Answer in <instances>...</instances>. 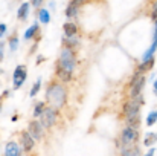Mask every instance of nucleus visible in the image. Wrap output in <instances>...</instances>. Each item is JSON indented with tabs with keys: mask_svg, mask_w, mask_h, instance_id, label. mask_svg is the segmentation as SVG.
Listing matches in <instances>:
<instances>
[{
	"mask_svg": "<svg viewBox=\"0 0 157 156\" xmlns=\"http://www.w3.org/2000/svg\"><path fill=\"white\" fill-rule=\"evenodd\" d=\"M8 43H9V49H11V51L12 52L17 51V48H18V38H17L15 35H12V37L9 38V42H8Z\"/></svg>",
	"mask_w": 157,
	"mask_h": 156,
	"instance_id": "393cba45",
	"label": "nucleus"
},
{
	"mask_svg": "<svg viewBox=\"0 0 157 156\" xmlns=\"http://www.w3.org/2000/svg\"><path fill=\"white\" fill-rule=\"evenodd\" d=\"M58 115H59V109L55 106H49L43 110V113L40 115V122L43 124L44 129H51L56 124L58 121Z\"/></svg>",
	"mask_w": 157,
	"mask_h": 156,
	"instance_id": "39448f33",
	"label": "nucleus"
},
{
	"mask_svg": "<svg viewBox=\"0 0 157 156\" xmlns=\"http://www.w3.org/2000/svg\"><path fill=\"white\" fill-rule=\"evenodd\" d=\"M28 132L32 135V138L35 139V141H41L43 138H44V127H43V124L40 122V121H31L29 124H28Z\"/></svg>",
	"mask_w": 157,
	"mask_h": 156,
	"instance_id": "6e6552de",
	"label": "nucleus"
},
{
	"mask_svg": "<svg viewBox=\"0 0 157 156\" xmlns=\"http://www.w3.org/2000/svg\"><path fill=\"white\" fill-rule=\"evenodd\" d=\"M55 75H56V78H58L59 81H63V83H69V81L73 78V72L67 70L66 67H63V66L58 64V63H56V66H55Z\"/></svg>",
	"mask_w": 157,
	"mask_h": 156,
	"instance_id": "9d476101",
	"label": "nucleus"
},
{
	"mask_svg": "<svg viewBox=\"0 0 157 156\" xmlns=\"http://www.w3.org/2000/svg\"><path fill=\"white\" fill-rule=\"evenodd\" d=\"M142 104H144V97H142V94L137 95V97L130 98L127 103L124 104V116H125V119L140 115V107H142Z\"/></svg>",
	"mask_w": 157,
	"mask_h": 156,
	"instance_id": "7ed1b4c3",
	"label": "nucleus"
},
{
	"mask_svg": "<svg viewBox=\"0 0 157 156\" xmlns=\"http://www.w3.org/2000/svg\"><path fill=\"white\" fill-rule=\"evenodd\" d=\"M37 35H40V26H38V23H34L32 26H29L26 29V32H25L23 37H25V40H32Z\"/></svg>",
	"mask_w": 157,
	"mask_h": 156,
	"instance_id": "2eb2a0df",
	"label": "nucleus"
},
{
	"mask_svg": "<svg viewBox=\"0 0 157 156\" xmlns=\"http://www.w3.org/2000/svg\"><path fill=\"white\" fill-rule=\"evenodd\" d=\"M139 139V129L130 127L127 126L122 132H121V146L122 149H128V147H134V144Z\"/></svg>",
	"mask_w": 157,
	"mask_h": 156,
	"instance_id": "20e7f679",
	"label": "nucleus"
},
{
	"mask_svg": "<svg viewBox=\"0 0 157 156\" xmlns=\"http://www.w3.org/2000/svg\"><path fill=\"white\" fill-rule=\"evenodd\" d=\"M61 42H63V46L70 48V49H75V48H78V46L81 45V40H79L78 35H72V37L64 35V37L61 38Z\"/></svg>",
	"mask_w": 157,
	"mask_h": 156,
	"instance_id": "f8f14e48",
	"label": "nucleus"
},
{
	"mask_svg": "<svg viewBox=\"0 0 157 156\" xmlns=\"http://www.w3.org/2000/svg\"><path fill=\"white\" fill-rule=\"evenodd\" d=\"M43 3H44V0H31V5L34 6V8H41L43 6Z\"/></svg>",
	"mask_w": 157,
	"mask_h": 156,
	"instance_id": "a878e982",
	"label": "nucleus"
},
{
	"mask_svg": "<svg viewBox=\"0 0 157 156\" xmlns=\"http://www.w3.org/2000/svg\"><path fill=\"white\" fill-rule=\"evenodd\" d=\"M154 153H156V149H150L148 150V155H154Z\"/></svg>",
	"mask_w": 157,
	"mask_h": 156,
	"instance_id": "2f4dec72",
	"label": "nucleus"
},
{
	"mask_svg": "<svg viewBox=\"0 0 157 156\" xmlns=\"http://www.w3.org/2000/svg\"><path fill=\"white\" fill-rule=\"evenodd\" d=\"M17 119H18V116H17V115H14V116H12V118H11V121H14V122H15V121H17Z\"/></svg>",
	"mask_w": 157,
	"mask_h": 156,
	"instance_id": "72a5a7b5",
	"label": "nucleus"
},
{
	"mask_svg": "<svg viewBox=\"0 0 157 156\" xmlns=\"http://www.w3.org/2000/svg\"><path fill=\"white\" fill-rule=\"evenodd\" d=\"M144 86H145V77H144V74L136 72V75L130 81V98L140 95L142 90H144Z\"/></svg>",
	"mask_w": 157,
	"mask_h": 156,
	"instance_id": "423d86ee",
	"label": "nucleus"
},
{
	"mask_svg": "<svg viewBox=\"0 0 157 156\" xmlns=\"http://www.w3.org/2000/svg\"><path fill=\"white\" fill-rule=\"evenodd\" d=\"M46 109V103L44 101H38L34 107V118H40V115L43 113V110Z\"/></svg>",
	"mask_w": 157,
	"mask_h": 156,
	"instance_id": "aec40b11",
	"label": "nucleus"
},
{
	"mask_svg": "<svg viewBox=\"0 0 157 156\" xmlns=\"http://www.w3.org/2000/svg\"><path fill=\"white\" fill-rule=\"evenodd\" d=\"M5 32H6V25L5 23H0V38L5 35Z\"/></svg>",
	"mask_w": 157,
	"mask_h": 156,
	"instance_id": "c85d7f7f",
	"label": "nucleus"
},
{
	"mask_svg": "<svg viewBox=\"0 0 157 156\" xmlns=\"http://www.w3.org/2000/svg\"><path fill=\"white\" fill-rule=\"evenodd\" d=\"M5 155L6 156H18L21 155V149H20V146L17 144V142H8L6 146H5Z\"/></svg>",
	"mask_w": 157,
	"mask_h": 156,
	"instance_id": "ddd939ff",
	"label": "nucleus"
},
{
	"mask_svg": "<svg viewBox=\"0 0 157 156\" xmlns=\"http://www.w3.org/2000/svg\"><path fill=\"white\" fill-rule=\"evenodd\" d=\"M78 9H79V6H76V5H73V3H69L67 8H66V11H64V14H66L67 18H75V17H78V14H79Z\"/></svg>",
	"mask_w": 157,
	"mask_h": 156,
	"instance_id": "a211bd4d",
	"label": "nucleus"
},
{
	"mask_svg": "<svg viewBox=\"0 0 157 156\" xmlns=\"http://www.w3.org/2000/svg\"><path fill=\"white\" fill-rule=\"evenodd\" d=\"M28 78V69L25 64H18L14 70V75H12V81H14V90L20 89L23 86V83L26 81Z\"/></svg>",
	"mask_w": 157,
	"mask_h": 156,
	"instance_id": "0eeeda50",
	"label": "nucleus"
},
{
	"mask_svg": "<svg viewBox=\"0 0 157 156\" xmlns=\"http://www.w3.org/2000/svg\"><path fill=\"white\" fill-rule=\"evenodd\" d=\"M63 32H64V35H67V37L78 35V26H76V23H73V22H66V23L63 25Z\"/></svg>",
	"mask_w": 157,
	"mask_h": 156,
	"instance_id": "4468645a",
	"label": "nucleus"
},
{
	"mask_svg": "<svg viewBox=\"0 0 157 156\" xmlns=\"http://www.w3.org/2000/svg\"><path fill=\"white\" fill-rule=\"evenodd\" d=\"M29 8H31V3H28V2L21 3V6L17 11V18L18 20H26L28 15H29Z\"/></svg>",
	"mask_w": 157,
	"mask_h": 156,
	"instance_id": "dca6fc26",
	"label": "nucleus"
},
{
	"mask_svg": "<svg viewBox=\"0 0 157 156\" xmlns=\"http://www.w3.org/2000/svg\"><path fill=\"white\" fill-rule=\"evenodd\" d=\"M89 0H70V3H73V5H76V6H82V5H86Z\"/></svg>",
	"mask_w": 157,
	"mask_h": 156,
	"instance_id": "bb28decb",
	"label": "nucleus"
},
{
	"mask_svg": "<svg viewBox=\"0 0 157 156\" xmlns=\"http://www.w3.org/2000/svg\"><path fill=\"white\" fill-rule=\"evenodd\" d=\"M37 17H38L40 23H44V25H48V23L51 22V14H49V11H48V9H44V8H40V9H38V12H37Z\"/></svg>",
	"mask_w": 157,
	"mask_h": 156,
	"instance_id": "6ab92c4d",
	"label": "nucleus"
},
{
	"mask_svg": "<svg viewBox=\"0 0 157 156\" xmlns=\"http://www.w3.org/2000/svg\"><path fill=\"white\" fill-rule=\"evenodd\" d=\"M0 110H2V101H0Z\"/></svg>",
	"mask_w": 157,
	"mask_h": 156,
	"instance_id": "c9c22d12",
	"label": "nucleus"
},
{
	"mask_svg": "<svg viewBox=\"0 0 157 156\" xmlns=\"http://www.w3.org/2000/svg\"><path fill=\"white\" fill-rule=\"evenodd\" d=\"M40 87H41V80L38 78L35 83H34V86H32V89H31V92H29V97L31 98H34L37 94H38V90H40Z\"/></svg>",
	"mask_w": 157,
	"mask_h": 156,
	"instance_id": "b1692460",
	"label": "nucleus"
},
{
	"mask_svg": "<svg viewBox=\"0 0 157 156\" xmlns=\"http://www.w3.org/2000/svg\"><path fill=\"white\" fill-rule=\"evenodd\" d=\"M35 142H37V141L32 138V135H31L28 130L21 133V136H20V144H21V149H23L25 153H31V152L34 150V147H35Z\"/></svg>",
	"mask_w": 157,
	"mask_h": 156,
	"instance_id": "1a4fd4ad",
	"label": "nucleus"
},
{
	"mask_svg": "<svg viewBox=\"0 0 157 156\" xmlns=\"http://www.w3.org/2000/svg\"><path fill=\"white\" fill-rule=\"evenodd\" d=\"M156 51H157V20L154 22V35H153V43H151L150 49L144 54L142 60H148V58L154 57V52H156Z\"/></svg>",
	"mask_w": 157,
	"mask_h": 156,
	"instance_id": "9b49d317",
	"label": "nucleus"
},
{
	"mask_svg": "<svg viewBox=\"0 0 157 156\" xmlns=\"http://www.w3.org/2000/svg\"><path fill=\"white\" fill-rule=\"evenodd\" d=\"M46 101L58 109H63L67 104V89L63 81H52L46 89Z\"/></svg>",
	"mask_w": 157,
	"mask_h": 156,
	"instance_id": "f257e3e1",
	"label": "nucleus"
},
{
	"mask_svg": "<svg viewBox=\"0 0 157 156\" xmlns=\"http://www.w3.org/2000/svg\"><path fill=\"white\" fill-rule=\"evenodd\" d=\"M156 121H157V109L148 113V116H147V126H154Z\"/></svg>",
	"mask_w": 157,
	"mask_h": 156,
	"instance_id": "5701e85b",
	"label": "nucleus"
},
{
	"mask_svg": "<svg viewBox=\"0 0 157 156\" xmlns=\"http://www.w3.org/2000/svg\"><path fill=\"white\" fill-rule=\"evenodd\" d=\"M56 63L61 64L63 67H66L67 70L75 72V67H76V55H75V51L70 49V48L63 46V49L59 52V58H58Z\"/></svg>",
	"mask_w": 157,
	"mask_h": 156,
	"instance_id": "f03ea898",
	"label": "nucleus"
},
{
	"mask_svg": "<svg viewBox=\"0 0 157 156\" xmlns=\"http://www.w3.org/2000/svg\"><path fill=\"white\" fill-rule=\"evenodd\" d=\"M8 95H9V90H5V92H3V98H6Z\"/></svg>",
	"mask_w": 157,
	"mask_h": 156,
	"instance_id": "473e14b6",
	"label": "nucleus"
},
{
	"mask_svg": "<svg viewBox=\"0 0 157 156\" xmlns=\"http://www.w3.org/2000/svg\"><path fill=\"white\" fill-rule=\"evenodd\" d=\"M154 90H157V78H156V81H154Z\"/></svg>",
	"mask_w": 157,
	"mask_h": 156,
	"instance_id": "f704fd0d",
	"label": "nucleus"
},
{
	"mask_svg": "<svg viewBox=\"0 0 157 156\" xmlns=\"http://www.w3.org/2000/svg\"><path fill=\"white\" fill-rule=\"evenodd\" d=\"M156 141H157V133H153V132H150V133H147L144 144H145L147 147H150V146H153V144H154Z\"/></svg>",
	"mask_w": 157,
	"mask_h": 156,
	"instance_id": "4be33fe9",
	"label": "nucleus"
},
{
	"mask_svg": "<svg viewBox=\"0 0 157 156\" xmlns=\"http://www.w3.org/2000/svg\"><path fill=\"white\" fill-rule=\"evenodd\" d=\"M153 66H154V57H151V58H148V60H142V63H140L139 67H137V72H140V74L148 72Z\"/></svg>",
	"mask_w": 157,
	"mask_h": 156,
	"instance_id": "f3484780",
	"label": "nucleus"
},
{
	"mask_svg": "<svg viewBox=\"0 0 157 156\" xmlns=\"http://www.w3.org/2000/svg\"><path fill=\"white\" fill-rule=\"evenodd\" d=\"M151 17H153L154 20H157V0L154 2V6H153V12H151Z\"/></svg>",
	"mask_w": 157,
	"mask_h": 156,
	"instance_id": "cd10ccee",
	"label": "nucleus"
},
{
	"mask_svg": "<svg viewBox=\"0 0 157 156\" xmlns=\"http://www.w3.org/2000/svg\"><path fill=\"white\" fill-rule=\"evenodd\" d=\"M43 61H44V57H43V55H38V57H37V60H35V63H37V64H41Z\"/></svg>",
	"mask_w": 157,
	"mask_h": 156,
	"instance_id": "7c9ffc66",
	"label": "nucleus"
},
{
	"mask_svg": "<svg viewBox=\"0 0 157 156\" xmlns=\"http://www.w3.org/2000/svg\"><path fill=\"white\" fill-rule=\"evenodd\" d=\"M125 122H127V126H130V127L139 129V126H140V115L133 116V118H128V119H125Z\"/></svg>",
	"mask_w": 157,
	"mask_h": 156,
	"instance_id": "412c9836",
	"label": "nucleus"
},
{
	"mask_svg": "<svg viewBox=\"0 0 157 156\" xmlns=\"http://www.w3.org/2000/svg\"><path fill=\"white\" fill-rule=\"evenodd\" d=\"M3 55H5V43L0 42V60H3Z\"/></svg>",
	"mask_w": 157,
	"mask_h": 156,
	"instance_id": "c756f323",
	"label": "nucleus"
}]
</instances>
